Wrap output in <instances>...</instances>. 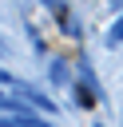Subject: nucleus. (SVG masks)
<instances>
[{"instance_id": "obj_1", "label": "nucleus", "mask_w": 123, "mask_h": 127, "mask_svg": "<svg viewBox=\"0 0 123 127\" xmlns=\"http://www.w3.org/2000/svg\"><path fill=\"white\" fill-rule=\"evenodd\" d=\"M107 40H111V44H119V40H123V16H119V24L107 32Z\"/></svg>"}, {"instance_id": "obj_2", "label": "nucleus", "mask_w": 123, "mask_h": 127, "mask_svg": "<svg viewBox=\"0 0 123 127\" xmlns=\"http://www.w3.org/2000/svg\"><path fill=\"white\" fill-rule=\"evenodd\" d=\"M111 4H115V8H119V4H123V0H111Z\"/></svg>"}]
</instances>
